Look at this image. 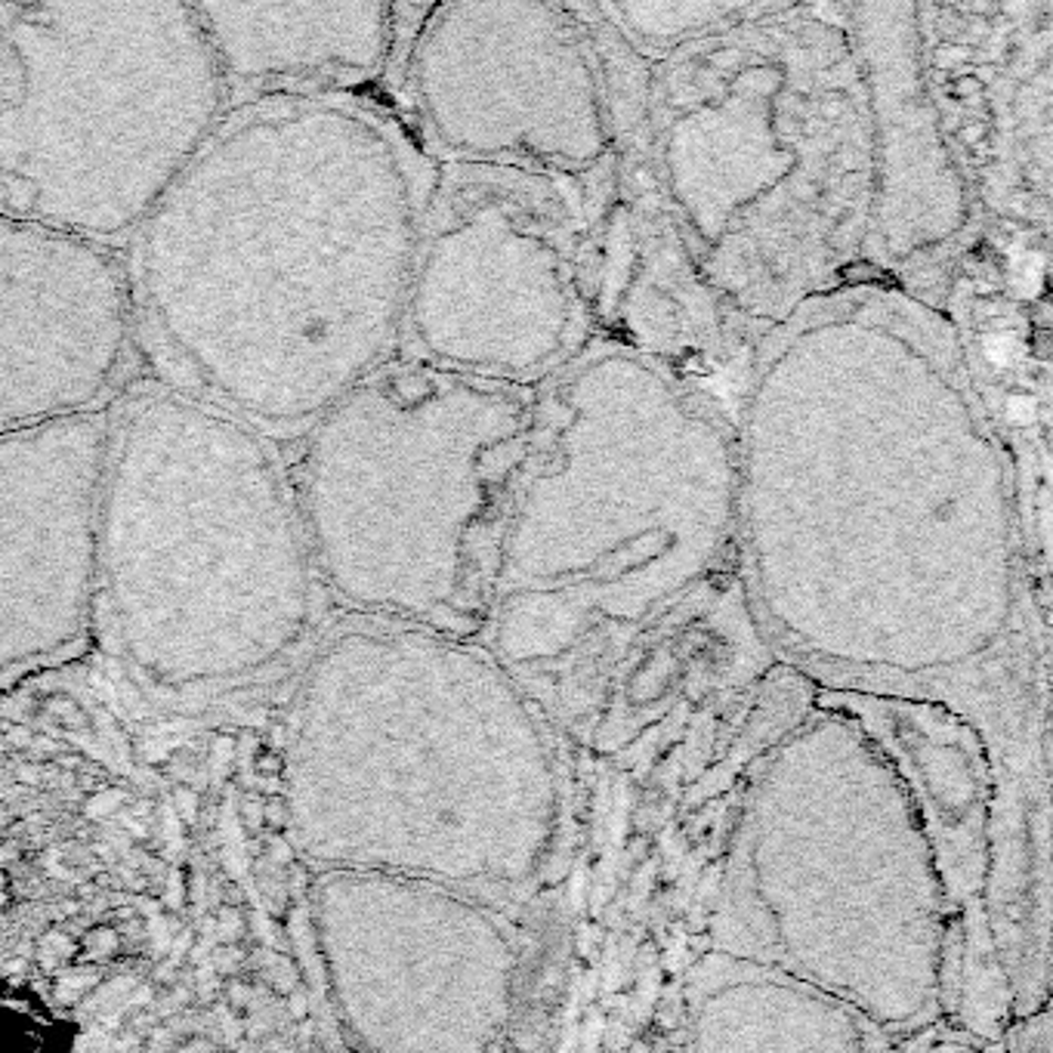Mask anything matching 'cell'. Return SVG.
Segmentation results:
<instances>
[{
	"label": "cell",
	"instance_id": "7a4b0ae2",
	"mask_svg": "<svg viewBox=\"0 0 1053 1053\" xmlns=\"http://www.w3.org/2000/svg\"><path fill=\"white\" fill-rule=\"evenodd\" d=\"M290 844L325 871L517 893L560 779L544 717L489 646L349 621L306 658L285 733Z\"/></svg>",
	"mask_w": 1053,
	"mask_h": 1053
},
{
	"label": "cell",
	"instance_id": "6da1fadb",
	"mask_svg": "<svg viewBox=\"0 0 1053 1053\" xmlns=\"http://www.w3.org/2000/svg\"><path fill=\"white\" fill-rule=\"evenodd\" d=\"M439 180L356 93L238 102L136 235L140 316L180 390L309 433L402 352Z\"/></svg>",
	"mask_w": 1053,
	"mask_h": 1053
},
{
	"label": "cell",
	"instance_id": "ba28073f",
	"mask_svg": "<svg viewBox=\"0 0 1053 1053\" xmlns=\"http://www.w3.org/2000/svg\"><path fill=\"white\" fill-rule=\"evenodd\" d=\"M596 180L446 164L423 229L402 352L544 390L596 344Z\"/></svg>",
	"mask_w": 1053,
	"mask_h": 1053
},
{
	"label": "cell",
	"instance_id": "5bb4252c",
	"mask_svg": "<svg viewBox=\"0 0 1053 1053\" xmlns=\"http://www.w3.org/2000/svg\"><path fill=\"white\" fill-rule=\"evenodd\" d=\"M232 93H356L390 72L405 7L195 3Z\"/></svg>",
	"mask_w": 1053,
	"mask_h": 1053
},
{
	"label": "cell",
	"instance_id": "30bf717a",
	"mask_svg": "<svg viewBox=\"0 0 1053 1053\" xmlns=\"http://www.w3.org/2000/svg\"><path fill=\"white\" fill-rule=\"evenodd\" d=\"M321 964L365 1053H491L517 1008L520 954L485 899L442 883L325 871Z\"/></svg>",
	"mask_w": 1053,
	"mask_h": 1053
},
{
	"label": "cell",
	"instance_id": "e0dca14e",
	"mask_svg": "<svg viewBox=\"0 0 1053 1053\" xmlns=\"http://www.w3.org/2000/svg\"><path fill=\"white\" fill-rule=\"evenodd\" d=\"M998 1047L1001 1053H1053V989L1039 1008L1010 1020Z\"/></svg>",
	"mask_w": 1053,
	"mask_h": 1053
},
{
	"label": "cell",
	"instance_id": "3957f363",
	"mask_svg": "<svg viewBox=\"0 0 1053 1053\" xmlns=\"http://www.w3.org/2000/svg\"><path fill=\"white\" fill-rule=\"evenodd\" d=\"M723 510L693 390L596 340L541 390L485 646L517 677L603 671L705 587Z\"/></svg>",
	"mask_w": 1053,
	"mask_h": 1053
},
{
	"label": "cell",
	"instance_id": "52a82bcc",
	"mask_svg": "<svg viewBox=\"0 0 1053 1053\" xmlns=\"http://www.w3.org/2000/svg\"><path fill=\"white\" fill-rule=\"evenodd\" d=\"M232 100L195 3L0 0L3 217L140 235Z\"/></svg>",
	"mask_w": 1053,
	"mask_h": 1053
},
{
	"label": "cell",
	"instance_id": "4fadbf2b",
	"mask_svg": "<svg viewBox=\"0 0 1053 1053\" xmlns=\"http://www.w3.org/2000/svg\"><path fill=\"white\" fill-rule=\"evenodd\" d=\"M890 757L914 800L961 927V985L954 1025L1001 1044L1013 1020L989 893L995 868V776L982 738L945 707L875 695L822 693Z\"/></svg>",
	"mask_w": 1053,
	"mask_h": 1053
},
{
	"label": "cell",
	"instance_id": "7c38bea8",
	"mask_svg": "<svg viewBox=\"0 0 1053 1053\" xmlns=\"http://www.w3.org/2000/svg\"><path fill=\"white\" fill-rule=\"evenodd\" d=\"M136 309L115 247L0 217V433L105 411Z\"/></svg>",
	"mask_w": 1053,
	"mask_h": 1053
},
{
	"label": "cell",
	"instance_id": "5b68a950",
	"mask_svg": "<svg viewBox=\"0 0 1053 1053\" xmlns=\"http://www.w3.org/2000/svg\"><path fill=\"white\" fill-rule=\"evenodd\" d=\"M321 581L273 436L180 387L115 415L100 615L133 679L207 695L266 677L316 636Z\"/></svg>",
	"mask_w": 1053,
	"mask_h": 1053
},
{
	"label": "cell",
	"instance_id": "9a60e30c",
	"mask_svg": "<svg viewBox=\"0 0 1053 1053\" xmlns=\"http://www.w3.org/2000/svg\"><path fill=\"white\" fill-rule=\"evenodd\" d=\"M859 1010L781 967L707 949L683 982L686 1053H893Z\"/></svg>",
	"mask_w": 1053,
	"mask_h": 1053
},
{
	"label": "cell",
	"instance_id": "ac0fdd59",
	"mask_svg": "<svg viewBox=\"0 0 1053 1053\" xmlns=\"http://www.w3.org/2000/svg\"><path fill=\"white\" fill-rule=\"evenodd\" d=\"M174 1053H219V1047L204 1039H192V1041H186V1044H180Z\"/></svg>",
	"mask_w": 1053,
	"mask_h": 1053
},
{
	"label": "cell",
	"instance_id": "9c48e42d",
	"mask_svg": "<svg viewBox=\"0 0 1053 1053\" xmlns=\"http://www.w3.org/2000/svg\"><path fill=\"white\" fill-rule=\"evenodd\" d=\"M405 78L420 131L446 164L591 183L615 155L618 112L596 3L423 7Z\"/></svg>",
	"mask_w": 1053,
	"mask_h": 1053
},
{
	"label": "cell",
	"instance_id": "2e32d148",
	"mask_svg": "<svg viewBox=\"0 0 1053 1053\" xmlns=\"http://www.w3.org/2000/svg\"><path fill=\"white\" fill-rule=\"evenodd\" d=\"M7 1053H65V1044L57 1039V1025L41 1020L34 1010L19 1008L7 998Z\"/></svg>",
	"mask_w": 1053,
	"mask_h": 1053
},
{
	"label": "cell",
	"instance_id": "d6986e66",
	"mask_svg": "<svg viewBox=\"0 0 1053 1053\" xmlns=\"http://www.w3.org/2000/svg\"><path fill=\"white\" fill-rule=\"evenodd\" d=\"M921 1053H973L970 1047H958V1044H939V1047H930V1051Z\"/></svg>",
	"mask_w": 1053,
	"mask_h": 1053
},
{
	"label": "cell",
	"instance_id": "8992f818",
	"mask_svg": "<svg viewBox=\"0 0 1053 1053\" xmlns=\"http://www.w3.org/2000/svg\"><path fill=\"white\" fill-rule=\"evenodd\" d=\"M538 402L399 352L300 436L290 479L325 600L485 646Z\"/></svg>",
	"mask_w": 1053,
	"mask_h": 1053
},
{
	"label": "cell",
	"instance_id": "277c9868",
	"mask_svg": "<svg viewBox=\"0 0 1053 1053\" xmlns=\"http://www.w3.org/2000/svg\"><path fill=\"white\" fill-rule=\"evenodd\" d=\"M707 949L781 967L896 1044L954 1023L961 927L890 757L816 702L754 773L723 856Z\"/></svg>",
	"mask_w": 1053,
	"mask_h": 1053
},
{
	"label": "cell",
	"instance_id": "8fae6325",
	"mask_svg": "<svg viewBox=\"0 0 1053 1053\" xmlns=\"http://www.w3.org/2000/svg\"><path fill=\"white\" fill-rule=\"evenodd\" d=\"M115 418L0 433V667L7 686L84 643L100 612Z\"/></svg>",
	"mask_w": 1053,
	"mask_h": 1053
}]
</instances>
